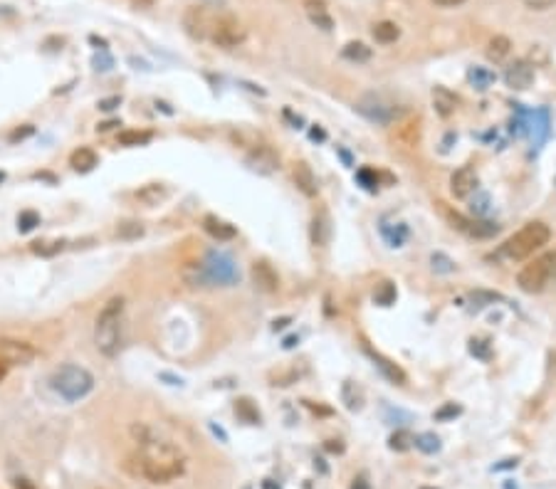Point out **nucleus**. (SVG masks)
Wrapping results in <instances>:
<instances>
[{
  "label": "nucleus",
  "instance_id": "nucleus-1",
  "mask_svg": "<svg viewBox=\"0 0 556 489\" xmlns=\"http://www.w3.org/2000/svg\"><path fill=\"white\" fill-rule=\"evenodd\" d=\"M132 435L137 440V450L127 457L124 467L134 477H144L154 485H168L185 472L188 460L178 445L156 437L146 425H134Z\"/></svg>",
  "mask_w": 556,
  "mask_h": 489
},
{
  "label": "nucleus",
  "instance_id": "nucleus-2",
  "mask_svg": "<svg viewBox=\"0 0 556 489\" xmlns=\"http://www.w3.org/2000/svg\"><path fill=\"white\" fill-rule=\"evenodd\" d=\"M183 28L193 40H205L223 49L238 47L245 40V28L235 15L203 8V5H193L185 10Z\"/></svg>",
  "mask_w": 556,
  "mask_h": 489
},
{
  "label": "nucleus",
  "instance_id": "nucleus-3",
  "mask_svg": "<svg viewBox=\"0 0 556 489\" xmlns=\"http://www.w3.org/2000/svg\"><path fill=\"white\" fill-rule=\"evenodd\" d=\"M124 297H112L94 322V346L104 358H117L124 346Z\"/></svg>",
  "mask_w": 556,
  "mask_h": 489
},
{
  "label": "nucleus",
  "instance_id": "nucleus-4",
  "mask_svg": "<svg viewBox=\"0 0 556 489\" xmlns=\"http://www.w3.org/2000/svg\"><path fill=\"white\" fill-rule=\"evenodd\" d=\"M50 386H52V391L57 393L59 398H64L67 403H77L94 391V376H92V371H87L84 366L64 363V366L52 371Z\"/></svg>",
  "mask_w": 556,
  "mask_h": 489
},
{
  "label": "nucleus",
  "instance_id": "nucleus-5",
  "mask_svg": "<svg viewBox=\"0 0 556 489\" xmlns=\"http://www.w3.org/2000/svg\"><path fill=\"white\" fill-rule=\"evenodd\" d=\"M549 237H552L549 225H544V223H539V220L527 223L522 230L514 232V235L497 249V257L499 259H512V262L527 259V257H532L537 249H542L544 245L549 242Z\"/></svg>",
  "mask_w": 556,
  "mask_h": 489
},
{
  "label": "nucleus",
  "instance_id": "nucleus-6",
  "mask_svg": "<svg viewBox=\"0 0 556 489\" xmlns=\"http://www.w3.org/2000/svg\"><path fill=\"white\" fill-rule=\"evenodd\" d=\"M357 112L361 114L364 119H369V122L381 124V126H388V124H393L395 119L400 117V109L395 107V104L386 102V99L378 97V94H366V97L359 99Z\"/></svg>",
  "mask_w": 556,
  "mask_h": 489
},
{
  "label": "nucleus",
  "instance_id": "nucleus-7",
  "mask_svg": "<svg viewBox=\"0 0 556 489\" xmlns=\"http://www.w3.org/2000/svg\"><path fill=\"white\" fill-rule=\"evenodd\" d=\"M203 267H205V272H208L210 282H213V284H223V287H228V284H235V282H238V277H240L235 259L230 257V254H225V252H218V249H213V252L205 254Z\"/></svg>",
  "mask_w": 556,
  "mask_h": 489
},
{
  "label": "nucleus",
  "instance_id": "nucleus-8",
  "mask_svg": "<svg viewBox=\"0 0 556 489\" xmlns=\"http://www.w3.org/2000/svg\"><path fill=\"white\" fill-rule=\"evenodd\" d=\"M37 356V348L33 346L30 341H23V338H0V358L8 363L10 368L13 366H30Z\"/></svg>",
  "mask_w": 556,
  "mask_h": 489
},
{
  "label": "nucleus",
  "instance_id": "nucleus-9",
  "mask_svg": "<svg viewBox=\"0 0 556 489\" xmlns=\"http://www.w3.org/2000/svg\"><path fill=\"white\" fill-rule=\"evenodd\" d=\"M517 126H522L524 131L532 136L534 146H539V143H544V139L549 136V114L544 112V109H537V112H527V114H519Z\"/></svg>",
  "mask_w": 556,
  "mask_h": 489
},
{
  "label": "nucleus",
  "instance_id": "nucleus-10",
  "mask_svg": "<svg viewBox=\"0 0 556 489\" xmlns=\"http://www.w3.org/2000/svg\"><path fill=\"white\" fill-rule=\"evenodd\" d=\"M450 220H453V228H458L460 232H465V235H470V237H480V240L492 237L499 232V228L494 225V223L477 220V218H465V216H460V213H453Z\"/></svg>",
  "mask_w": 556,
  "mask_h": 489
},
{
  "label": "nucleus",
  "instance_id": "nucleus-11",
  "mask_svg": "<svg viewBox=\"0 0 556 489\" xmlns=\"http://www.w3.org/2000/svg\"><path fill=\"white\" fill-rule=\"evenodd\" d=\"M517 284H519V289L527 292V294H537V292H544V289H547L549 279H547V274H544L539 259H534L532 264H527V267L517 274Z\"/></svg>",
  "mask_w": 556,
  "mask_h": 489
},
{
  "label": "nucleus",
  "instance_id": "nucleus-12",
  "mask_svg": "<svg viewBox=\"0 0 556 489\" xmlns=\"http://www.w3.org/2000/svg\"><path fill=\"white\" fill-rule=\"evenodd\" d=\"M534 82V67L527 59H517L504 69V84L509 89H527Z\"/></svg>",
  "mask_w": 556,
  "mask_h": 489
},
{
  "label": "nucleus",
  "instance_id": "nucleus-13",
  "mask_svg": "<svg viewBox=\"0 0 556 489\" xmlns=\"http://www.w3.org/2000/svg\"><path fill=\"white\" fill-rule=\"evenodd\" d=\"M477 191V173H475L473 166H463L453 173L450 178V193L455 198H470L473 193Z\"/></svg>",
  "mask_w": 556,
  "mask_h": 489
},
{
  "label": "nucleus",
  "instance_id": "nucleus-14",
  "mask_svg": "<svg viewBox=\"0 0 556 489\" xmlns=\"http://www.w3.org/2000/svg\"><path fill=\"white\" fill-rule=\"evenodd\" d=\"M364 351L369 353V358L373 361V366L378 368V371L383 373V376L388 378L390 383H395V386H403V383L408 381V376H405V371L398 366V363H393L390 358H386L383 353L373 351V348H371L369 343H364Z\"/></svg>",
  "mask_w": 556,
  "mask_h": 489
},
{
  "label": "nucleus",
  "instance_id": "nucleus-15",
  "mask_svg": "<svg viewBox=\"0 0 556 489\" xmlns=\"http://www.w3.org/2000/svg\"><path fill=\"white\" fill-rule=\"evenodd\" d=\"M253 282H255V287L260 289V292H265V294H272V292H277L279 289V277H277V272H274V267L270 262H265V259H260V262H255L253 264Z\"/></svg>",
  "mask_w": 556,
  "mask_h": 489
},
{
  "label": "nucleus",
  "instance_id": "nucleus-16",
  "mask_svg": "<svg viewBox=\"0 0 556 489\" xmlns=\"http://www.w3.org/2000/svg\"><path fill=\"white\" fill-rule=\"evenodd\" d=\"M248 163L257 173H274L279 168V156L270 146H253V151L248 153Z\"/></svg>",
  "mask_w": 556,
  "mask_h": 489
},
{
  "label": "nucleus",
  "instance_id": "nucleus-17",
  "mask_svg": "<svg viewBox=\"0 0 556 489\" xmlns=\"http://www.w3.org/2000/svg\"><path fill=\"white\" fill-rule=\"evenodd\" d=\"M292 176H294V183H297V188L304 193V196H307V198H314V196H317V191H319V186H317V176H314L312 168H309L307 163H304V161L294 163Z\"/></svg>",
  "mask_w": 556,
  "mask_h": 489
},
{
  "label": "nucleus",
  "instance_id": "nucleus-18",
  "mask_svg": "<svg viewBox=\"0 0 556 489\" xmlns=\"http://www.w3.org/2000/svg\"><path fill=\"white\" fill-rule=\"evenodd\" d=\"M203 230L208 232L210 237H215L218 242L235 240V235H238L235 225H230V223L220 220L218 216H205V218H203Z\"/></svg>",
  "mask_w": 556,
  "mask_h": 489
},
{
  "label": "nucleus",
  "instance_id": "nucleus-19",
  "mask_svg": "<svg viewBox=\"0 0 556 489\" xmlns=\"http://www.w3.org/2000/svg\"><path fill=\"white\" fill-rule=\"evenodd\" d=\"M304 10H307L312 25H317L319 30L329 33V30L334 28V20H332V15H329L327 3H324V0H304Z\"/></svg>",
  "mask_w": 556,
  "mask_h": 489
},
{
  "label": "nucleus",
  "instance_id": "nucleus-20",
  "mask_svg": "<svg viewBox=\"0 0 556 489\" xmlns=\"http://www.w3.org/2000/svg\"><path fill=\"white\" fill-rule=\"evenodd\" d=\"M309 235H312L314 247H327L329 237H332V220L324 211H319L312 218V228H309Z\"/></svg>",
  "mask_w": 556,
  "mask_h": 489
},
{
  "label": "nucleus",
  "instance_id": "nucleus-21",
  "mask_svg": "<svg viewBox=\"0 0 556 489\" xmlns=\"http://www.w3.org/2000/svg\"><path fill=\"white\" fill-rule=\"evenodd\" d=\"M433 107L440 117H450V114L458 109V97H455L448 87H435L433 89Z\"/></svg>",
  "mask_w": 556,
  "mask_h": 489
},
{
  "label": "nucleus",
  "instance_id": "nucleus-22",
  "mask_svg": "<svg viewBox=\"0 0 556 489\" xmlns=\"http://www.w3.org/2000/svg\"><path fill=\"white\" fill-rule=\"evenodd\" d=\"M69 166L79 173H89L99 166V156L92 151V148H77V151L69 156Z\"/></svg>",
  "mask_w": 556,
  "mask_h": 489
},
{
  "label": "nucleus",
  "instance_id": "nucleus-23",
  "mask_svg": "<svg viewBox=\"0 0 556 489\" xmlns=\"http://www.w3.org/2000/svg\"><path fill=\"white\" fill-rule=\"evenodd\" d=\"M183 279L188 287H213L208 272H205L203 262H190L183 267Z\"/></svg>",
  "mask_w": 556,
  "mask_h": 489
},
{
  "label": "nucleus",
  "instance_id": "nucleus-24",
  "mask_svg": "<svg viewBox=\"0 0 556 489\" xmlns=\"http://www.w3.org/2000/svg\"><path fill=\"white\" fill-rule=\"evenodd\" d=\"M342 398H344V406L352 413H359L364 408V388L357 386L354 381H347L342 386Z\"/></svg>",
  "mask_w": 556,
  "mask_h": 489
},
{
  "label": "nucleus",
  "instance_id": "nucleus-25",
  "mask_svg": "<svg viewBox=\"0 0 556 489\" xmlns=\"http://www.w3.org/2000/svg\"><path fill=\"white\" fill-rule=\"evenodd\" d=\"M235 416H238L243 423H248V425H257V423L262 420L257 406H255L250 398H238V401H235Z\"/></svg>",
  "mask_w": 556,
  "mask_h": 489
},
{
  "label": "nucleus",
  "instance_id": "nucleus-26",
  "mask_svg": "<svg viewBox=\"0 0 556 489\" xmlns=\"http://www.w3.org/2000/svg\"><path fill=\"white\" fill-rule=\"evenodd\" d=\"M166 196H168V191L161 186V183H149V186H144L141 191L137 193L139 201H141L144 206H149V208H154V206H158L161 201H166Z\"/></svg>",
  "mask_w": 556,
  "mask_h": 489
},
{
  "label": "nucleus",
  "instance_id": "nucleus-27",
  "mask_svg": "<svg viewBox=\"0 0 556 489\" xmlns=\"http://www.w3.org/2000/svg\"><path fill=\"white\" fill-rule=\"evenodd\" d=\"M509 49H512L509 37H504V35H494L487 45V59L490 62H502V59L509 54Z\"/></svg>",
  "mask_w": 556,
  "mask_h": 489
},
{
  "label": "nucleus",
  "instance_id": "nucleus-28",
  "mask_svg": "<svg viewBox=\"0 0 556 489\" xmlns=\"http://www.w3.org/2000/svg\"><path fill=\"white\" fill-rule=\"evenodd\" d=\"M373 37H376V42H381V45H390L400 37V28L395 23H390V20L376 23L373 25Z\"/></svg>",
  "mask_w": 556,
  "mask_h": 489
},
{
  "label": "nucleus",
  "instance_id": "nucleus-29",
  "mask_svg": "<svg viewBox=\"0 0 556 489\" xmlns=\"http://www.w3.org/2000/svg\"><path fill=\"white\" fill-rule=\"evenodd\" d=\"M154 139L151 131H139V129H127V131L119 134V143L122 146H144Z\"/></svg>",
  "mask_w": 556,
  "mask_h": 489
},
{
  "label": "nucleus",
  "instance_id": "nucleus-30",
  "mask_svg": "<svg viewBox=\"0 0 556 489\" xmlns=\"http://www.w3.org/2000/svg\"><path fill=\"white\" fill-rule=\"evenodd\" d=\"M381 232H383V237L388 240L390 247H400V245L405 242V237H408V228L400 225V223H393V225H381Z\"/></svg>",
  "mask_w": 556,
  "mask_h": 489
},
{
  "label": "nucleus",
  "instance_id": "nucleus-31",
  "mask_svg": "<svg viewBox=\"0 0 556 489\" xmlns=\"http://www.w3.org/2000/svg\"><path fill=\"white\" fill-rule=\"evenodd\" d=\"M413 445L425 455H435L440 450V437L433 435V432H420L418 437H413Z\"/></svg>",
  "mask_w": 556,
  "mask_h": 489
},
{
  "label": "nucleus",
  "instance_id": "nucleus-32",
  "mask_svg": "<svg viewBox=\"0 0 556 489\" xmlns=\"http://www.w3.org/2000/svg\"><path fill=\"white\" fill-rule=\"evenodd\" d=\"M342 54L349 59V62H369V59H371V47H366L364 42H349L347 47H344Z\"/></svg>",
  "mask_w": 556,
  "mask_h": 489
},
{
  "label": "nucleus",
  "instance_id": "nucleus-33",
  "mask_svg": "<svg viewBox=\"0 0 556 489\" xmlns=\"http://www.w3.org/2000/svg\"><path fill=\"white\" fill-rule=\"evenodd\" d=\"M468 77H470V82H473V87L480 89V92H482V89H487L490 84L494 82V74L490 72V69H485V67H473Z\"/></svg>",
  "mask_w": 556,
  "mask_h": 489
},
{
  "label": "nucleus",
  "instance_id": "nucleus-34",
  "mask_svg": "<svg viewBox=\"0 0 556 489\" xmlns=\"http://www.w3.org/2000/svg\"><path fill=\"white\" fill-rule=\"evenodd\" d=\"M373 302L381 304V307H390L395 302V287L390 282H381L373 292Z\"/></svg>",
  "mask_w": 556,
  "mask_h": 489
},
{
  "label": "nucleus",
  "instance_id": "nucleus-35",
  "mask_svg": "<svg viewBox=\"0 0 556 489\" xmlns=\"http://www.w3.org/2000/svg\"><path fill=\"white\" fill-rule=\"evenodd\" d=\"M388 447L393 452L410 450V447H413V435H410L408 430H395L393 435H390V440H388Z\"/></svg>",
  "mask_w": 556,
  "mask_h": 489
},
{
  "label": "nucleus",
  "instance_id": "nucleus-36",
  "mask_svg": "<svg viewBox=\"0 0 556 489\" xmlns=\"http://www.w3.org/2000/svg\"><path fill=\"white\" fill-rule=\"evenodd\" d=\"M117 235L122 237V240H137V237L144 235V225L141 223H122V225L117 228Z\"/></svg>",
  "mask_w": 556,
  "mask_h": 489
},
{
  "label": "nucleus",
  "instance_id": "nucleus-37",
  "mask_svg": "<svg viewBox=\"0 0 556 489\" xmlns=\"http://www.w3.org/2000/svg\"><path fill=\"white\" fill-rule=\"evenodd\" d=\"M40 225V216L35 211H23L18 216V230L20 232H30Z\"/></svg>",
  "mask_w": 556,
  "mask_h": 489
},
{
  "label": "nucleus",
  "instance_id": "nucleus-38",
  "mask_svg": "<svg viewBox=\"0 0 556 489\" xmlns=\"http://www.w3.org/2000/svg\"><path fill=\"white\" fill-rule=\"evenodd\" d=\"M357 181L361 183L366 191L373 193L376 188H378V173L371 171V168H361V171H357Z\"/></svg>",
  "mask_w": 556,
  "mask_h": 489
},
{
  "label": "nucleus",
  "instance_id": "nucleus-39",
  "mask_svg": "<svg viewBox=\"0 0 556 489\" xmlns=\"http://www.w3.org/2000/svg\"><path fill=\"white\" fill-rule=\"evenodd\" d=\"M539 264H542L549 282H556V249L554 252H547L544 257H539Z\"/></svg>",
  "mask_w": 556,
  "mask_h": 489
},
{
  "label": "nucleus",
  "instance_id": "nucleus-40",
  "mask_svg": "<svg viewBox=\"0 0 556 489\" xmlns=\"http://www.w3.org/2000/svg\"><path fill=\"white\" fill-rule=\"evenodd\" d=\"M433 269H435V272H443V274H448V272H453V269H455V262L448 257V254H443V252H435V254H433Z\"/></svg>",
  "mask_w": 556,
  "mask_h": 489
},
{
  "label": "nucleus",
  "instance_id": "nucleus-41",
  "mask_svg": "<svg viewBox=\"0 0 556 489\" xmlns=\"http://www.w3.org/2000/svg\"><path fill=\"white\" fill-rule=\"evenodd\" d=\"M460 413H463V408L455 406V403H448V406H443L440 411H435V420H440V423L453 420V418H458Z\"/></svg>",
  "mask_w": 556,
  "mask_h": 489
},
{
  "label": "nucleus",
  "instance_id": "nucleus-42",
  "mask_svg": "<svg viewBox=\"0 0 556 489\" xmlns=\"http://www.w3.org/2000/svg\"><path fill=\"white\" fill-rule=\"evenodd\" d=\"M64 247V242L62 240H57V242H35L33 245V252H37V254H45V257H50V254H54V252H59V249Z\"/></svg>",
  "mask_w": 556,
  "mask_h": 489
},
{
  "label": "nucleus",
  "instance_id": "nucleus-43",
  "mask_svg": "<svg viewBox=\"0 0 556 489\" xmlns=\"http://www.w3.org/2000/svg\"><path fill=\"white\" fill-rule=\"evenodd\" d=\"M490 211V198H487V193H477L475 196V201H473V213H475V218L477 216H485V213Z\"/></svg>",
  "mask_w": 556,
  "mask_h": 489
},
{
  "label": "nucleus",
  "instance_id": "nucleus-44",
  "mask_svg": "<svg viewBox=\"0 0 556 489\" xmlns=\"http://www.w3.org/2000/svg\"><path fill=\"white\" fill-rule=\"evenodd\" d=\"M33 131H35V126H33V124H25L23 129H15V131L10 134V141H23V139H28Z\"/></svg>",
  "mask_w": 556,
  "mask_h": 489
},
{
  "label": "nucleus",
  "instance_id": "nucleus-45",
  "mask_svg": "<svg viewBox=\"0 0 556 489\" xmlns=\"http://www.w3.org/2000/svg\"><path fill=\"white\" fill-rule=\"evenodd\" d=\"M119 104H122V97H112V99H102L97 107L102 109V112H112V109H117Z\"/></svg>",
  "mask_w": 556,
  "mask_h": 489
},
{
  "label": "nucleus",
  "instance_id": "nucleus-46",
  "mask_svg": "<svg viewBox=\"0 0 556 489\" xmlns=\"http://www.w3.org/2000/svg\"><path fill=\"white\" fill-rule=\"evenodd\" d=\"M524 3H527L532 10H547V8H552L556 0H524Z\"/></svg>",
  "mask_w": 556,
  "mask_h": 489
},
{
  "label": "nucleus",
  "instance_id": "nucleus-47",
  "mask_svg": "<svg viewBox=\"0 0 556 489\" xmlns=\"http://www.w3.org/2000/svg\"><path fill=\"white\" fill-rule=\"evenodd\" d=\"M15 489H37V487H35L28 477H18V480H15Z\"/></svg>",
  "mask_w": 556,
  "mask_h": 489
},
{
  "label": "nucleus",
  "instance_id": "nucleus-48",
  "mask_svg": "<svg viewBox=\"0 0 556 489\" xmlns=\"http://www.w3.org/2000/svg\"><path fill=\"white\" fill-rule=\"evenodd\" d=\"M352 489H371V485H369V480L364 475H359L357 480L352 482Z\"/></svg>",
  "mask_w": 556,
  "mask_h": 489
},
{
  "label": "nucleus",
  "instance_id": "nucleus-49",
  "mask_svg": "<svg viewBox=\"0 0 556 489\" xmlns=\"http://www.w3.org/2000/svg\"><path fill=\"white\" fill-rule=\"evenodd\" d=\"M435 5H440V8H455V5H463L465 0H433Z\"/></svg>",
  "mask_w": 556,
  "mask_h": 489
},
{
  "label": "nucleus",
  "instance_id": "nucleus-50",
  "mask_svg": "<svg viewBox=\"0 0 556 489\" xmlns=\"http://www.w3.org/2000/svg\"><path fill=\"white\" fill-rule=\"evenodd\" d=\"M327 450H329V452H344L342 440H329V442H327Z\"/></svg>",
  "mask_w": 556,
  "mask_h": 489
},
{
  "label": "nucleus",
  "instance_id": "nucleus-51",
  "mask_svg": "<svg viewBox=\"0 0 556 489\" xmlns=\"http://www.w3.org/2000/svg\"><path fill=\"white\" fill-rule=\"evenodd\" d=\"M309 136H312L314 141H324V139H327V134H324V129H312V131H309Z\"/></svg>",
  "mask_w": 556,
  "mask_h": 489
},
{
  "label": "nucleus",
  "instance_id": "nucleus-52",
  "mask_svg": "<svg viewBox=\"0 0 556 489\" xmlns=\"http://www.w3.org/2000/svg\"><path fill=\"white\" fill-rule=\"evenodd\" d=\"M114 126H122V122H104L97 126V131H109V129H114Z\"/></svg>",
  "mask_w": 556,
  "mask_h": 489
},
{
  "label": "nucleus",
  "instance_id": "nucleus-53",
  "mask_svg": "<svg viewBox=\"0 0 556 489\" xmlns=\"http://www.w3.org/2000/svg\"><path fill=\"white\" fill-rule=\"evenodd\" d=\"M8 373H10V366L3 361V358H0V383H3L5 378H8Z\"/></svg>",
  "mask_w": 556,
  "mask_h": 489
},
{
  "label": "nucleus",
  "instance_id": "nucleus-54",
  "mask_svg": "<svg viewBox=\"0 0 556 489\" xmlns=\"http://www.w3.org/2000/svg\"><path fill=\"white\" fill-rule=\"evenodd\" d=\"M509 467H517V460H504L502 465H497V467H494V470L499 472V470H509Z\"/></svg>",
  "mask_w": 556,
  "mask_h": 489
},
{
  "label": "nucleus",
  "instance_id": "nucleus-55",
  "mask_svg": "<svg viewBox=\"0 0 556 489\" xmlns=\"http://www.w3.org/2000/svg\"><path fill=\"white\" fill-rule=\"evenodd\" d=\"M262 489H279V485L274 480H265L262 482Z\"/></svg>",
  "mask_w": 556,
  "mask_h": 489
},
{
  "label": "nucleus",
  "instance_id": "nucleus-56",
  "mask_svg": "<svg viewBox=\"0 0 556 489\" xmlns=\"http://www.w3.org/2000/svg\"><path fill=\"white\" fill-rule=\"evenodd\" d=\"M134 3H137V5H151L154 0H134Z\"/></svg>",
  "mask_w": 556,
  "mask_h": 489
},
{
  "label": "nucleus",
  "instance_id": "nucleus-57",
  "mask_svg": "<svg viewBox=\"0 0 556 489\" xmlns=\"http://www.w3.org/2000/svg\"><path fill=\"white\" fill-rule=\"evenodd\" d=\"M3 181H5V173H3V171H0V183H3Z\"/></svg>",
  "mask_w": 556,
  "mask_h": 489
}]
</instances>
